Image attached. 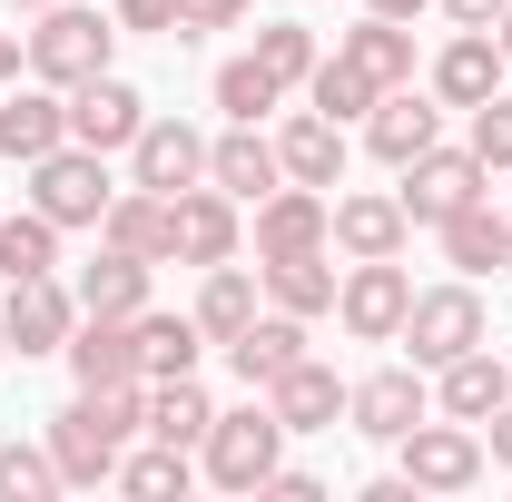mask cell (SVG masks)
<instances>
[{
	"mask_svg": "<svg viewBox=\"0 0 512 502\" xmlns=\"http://www.w3.org/2000/svg\"><path fill=\"white\" fill-rule=\"evenodd\" d=\"M128 434H148V384H79V404L50 414V463H60V483H119Z\"/></svg>",
	"mask_w": 512,
	"mask_h": 502,
	"instance_id": "cell-1",
	"label": "cell"
},
{
	"mask_svg": "<svg viewBox=\"0 0 512 502\" xmlns=\"http://www.w3.org/2000/svg\"><path fill=\"white\" fill-rule=\"evenodd\" d=\"M119 50V10H79V0H50L40 10V30H30V79H50V89H79V79H99Z\"/></svg>",
	"mask_w": 512,
	"mask_h": 502,
	"instance_id": "cell-2",
	"label": "cell"
},
{
	"mask_svg": "<svg viewBox=\"0 0 512 502\" xmlns=\"http://www.w3.org/2000/svg\"><path fill=\"white\" fill-rule=\"evenodd\" d=\"M394 345H414V365L434 375L453 355H473V345H493V315L473 296V276H453V286H414V306H404V335Z\"/></svg>",
	"mask_w": 512,
	"mask_h": 502,
	"instance_id": "cell-3",
	"label": "cell"
},
{
	"mask_svg": "<svg viewBox=\"0 0 512 502\" xmlns=\"http://www.w3.org/2000/svg\"><path fill=\"white\" fill-rule=\"evenodd\" d=\"M197 463H207L217 493H266V473L286 463V424H276V404H237V414H217L207 443H197Z\"/></svg>",
	"mask_w": 512,
	"mask_h": 502,
	"instance_id": "cell-4",
	"label": "cell"
},
{
	"mask_svg": "<svg viewBox=\"0 0 512 502\" xmlns=\"http://www.w3.org/2000/svg\"><path fill=\"white\" fill-rule=\"evenodd\" d=\"M109 158H99V148H79V138H69V148H50V158H30V207H40V217H50V227H99V217H109Z\"/></svg>",
	"mask_w": 512,
	"mask_h": 502,
	"instance_id": "cell-5",
	"label": "cell"
},
{
	"mask_svg": "<svg viewBox=\"0 0 512 502\" xmlns=\"http://www.w3.org/2000/svg\"><path fill=\"white\" fill-rule=\"evenodd\" d=\"M394 473L414 483V493H473L483 483V424H414V434H394Z\"/></svg>",
	"mask_w": 512,
	"mask_h": 502,
	"instance_id": "cell-6",
	"label": "cell"
},
{
	"mask_svg": "<svg viewBox=\"0 0 512 502\" xmlns=\"http://www.w3.org/2000/svg\"><path fill=\"white\" fill-rule=\"evenodd\" d=\"M404 306H414L404 256H355V266H345V286H335V315H345V335H355V345H394V335H404Z\"/></svg>",
	"mask_w": 512,
	"mask_h": 502,
	"instance_id": "cell-7",
	"label": "cell"
},
{
	"mask_svg": "<svg viewBox=\"0 0 512 502\" xmlns=\"http://www.w3.org/2000/svg\"><path fill=\"white\" fill-rule=\"evenodd\" d=\"M394 178H404L394 197H404V217H414V227H444L453 207H473V197L493 188V168H483L473 148H444V138H434L414 168H394Z\"/></svg>",
	"mask_w": 512,
	"mask_h": 502,
	"instance_id": "cell-8",
	"label": "cell"
},
{
	"mask_svg": "<svg viewBox=\"0 0 512 502\" xmlns=\"http://www.w3.org/2000/svg\"><path fill=\"white\" fill-rule=\"evenodd\" d=\"M434 414V384H424V365H384V375H365L355 394H345V424L365 443H394V434H414Z\"/></svg>",
	"mask_w": 512,
	"mask_h": 502,
	"instance_id": "cell-9",
	"label": "cell"
},
{
	"mask_svg": "<svg viewBox=\"0 0 512 502\" xmlns=\"http://www.w3.org/2000/svg\"><path fill=\"white\" fill-rule=\"evenodd\" d=\"M207 178V138H197L188 119H158L148 109V128L128 138V188H158V197H178Z\"/></svg>",
	"mask_w": 512,
	"mask_h": 502,
	"instance_id": "cell-10",
	"label": "cell"
},
{
	"mask_svg": "<svg viewBox=\"0 0 512 502\" xmlns=\"http://www.w3.org/2000/svg\"><path fill=\"white\" fill-rule=\"evenodd\" d=\"M434 138H444V99H434V89H414V79H404V89H384L375 109H365V148H375L384 168H414Z\"/></svg>",
	"mask_w": 512,
	"mask_h": 502,
	"instance_id": "cell-11",
	"label": "cell"
},
{
	"mask_svg": "<svg viewBox=\"0 0 512 502\" xmlns=\"http://www.w3.org/2000/svg\"><path fill=\"white\" fill-rule=\"evenodd\" d=\"M138 128H148V99L128 89L119 69H99V79H79V89H69V138H79V148L119 158V148L138 138Z\"/></svg>",
	"mask_w": 512,
	"mask_h": 502,
	"instance_id": "cell-12",
	"label": "cell"
},
{
	"mask_svg": "<svg viewBox=\"0 0 512 502\" xmlns=\"http://www.w3.org/2000/svg\"><path fill=\"white\" fill-rule=\"evenodd\" d=\"M207 188H227L237 207H256V197L286 188V158H276V138L256 119H227V138H207Z\"/></svg>",
	"mask_w": 512,
	"mask_h": 502,
	"instance_id": "cell-13",
	"label": "cell"
},
{
	"mask_svg": "<svg viewBox=\"0 0 512 502\" xmlns=\"http://www.w3.org/2000/svg\"><path fill=\"white\" fill-rule=\"evenodd\" d=\"M306 247H335V197L286 178L276 197H256V256H306Z\"/></svg>",
	"mask_w": 512,
	"mask_h": 502,
	"instance_id": "cell-14",
	"label": "cell"
},
{
	"mask_svg": "<svg viewBox=\"0 0 512 502\" xmlns=\"http://www.w3.org/2000/svg\"><path fill=\"white\" fill-rule=\"evenodd\" d=\"M0 315H10V355H60L69 325H79V296H69L60 276H20L0 296Z\"/></svg>",
	"mask_w": 512,
	"mask_h": 502,
	"instance_id": "cell-15",
	"label": "cell"
},
{
	"mask_svg": "<svg viewBox=\"0 0 512 502\" xmlns=\"http://www.w3.org/2000/svg\"><path fill=\"white\" fill-rule=\"evenodd\" d=\"M345 394H355V384L335 375L325 355H296L286 375L266 384V404H276V424H286V434H335V414H345Z\"/></svg>",
	"mask_w": 512,
	"mask_h": 502,
	"instance_id": "cell-16",
	"label": "cell"
},
{
	"mask_svg": "<svg viewBox=\"0 0 512 502\" xmlns=\"http://www.w3.org/2000/svg\"><path fill=\"white\" fill-rule=\"evenodd\" d=\"M168 217H178V266H227V256H237V237H247V227H237V197L207 188V178L168 197Z\"/></svg>",
	"mask_w": 512,
	"mask_h": 502,
	"instance_id": "cell-17",
	"label": "cell"
},
{
	"mask_svg": "<svg viewBox=\"0 0 512 502\" xmlns=\"http://www.w3.org/2000/svg\"><path fill=\"white\" fill-rule=\"evenodd\" d=\"M424 89H434L444 109H483V99L503 89V40H493V30H453L444 60L424 69Z\"/></svg>",
	"mask_w": 512,
	"mask_h": 502,
	"instance_id": "cell-18",
	"label": "cell"
},
{
	"mask_svg": "<svg viewBox=\"0 0 512 502\" xmlns=\"http://www.w3.org/2000/svg\"><path fill=\"white\" fill-rule=\"evenodd\" d=\"M50 148H69V89H50V79H30L20 99H0V158H50Z\"/></svg>",
	"mask_w": 512,
	"mask_h": 502,
	"instance_id": "cell-19",
	"label": "cell"
},
{
	"mask_svg": "<svg viewBox=\"0 0 512 502\" xmlns=\"http://www.w3.org/2000/svg\"><path fill=\"white\" fill-rule=\"evenodd\" d=\"M60 355H69L79 384H148L138 375V325H128V315H79Z\"/></svg>",
	"mask_w": 512,
	"mask_h": 502,
	"instance_id": "cell-20",
	"label": "cell"
},
{
	"mask_svg": "<svg viewBox=\"0 0 512 502\" xmlns=\"http://www.w3.org/2000/svg\"><path fill=\"white\" fill-rule=\"evenodd\" d=\"M434 404H444L453 424H493L512 404V375L493 345H473V355H453V365H434Z\"/></svg>",
	"mask_w": 512,
	"mask_h": 502,
	"instance_id": "cell-21",
	"label": "cell"
},
{
	"mask_svg": "<svg viewBox=\"0 0 512 502\" xmlns=\"http://www.w3.org/2000/svg\"><path fill=\"white\" fill-rule=\"evenodd\" d=\"M256 276H266V306H286V315H335V247H306V256H256Z\"/></svg>",
	"mask_w": 512,
	"mask_h": 502,
	"instance_id": "cell-22",
	"label": "cell"
},
{
	"mask_svg": "<svg viewBox=\"0 0 512 502\" xmlns=\"http://www.w3.org/2000/svg\"><path fill=\"white\" fill-rule=\"evenodd\" d=\"M99 237L128 256H148V266H178V217H168V197L158 188H119L109 197V217H99Z\"/></svg>",
	"mask_w": 512,
	"mask_h": 502,
	"instance_id": "cell-23",
	"label": "cell"
},
{
	"mask_svg": "<svg viewBox=\"0 0 512 502\" xmlns=\"http://www.w3.org/2000/svg\"><path fill=\"white\" fill-rule=\"evenodd\" d=\"M404 237H414V217H404V197H394V188L335 197V247H345V256H404Z\"/></svg>",
	"mask_w": 512,
	"mask_h": 502,
	"instance_id": "cell-24",
	"label": "cell"
},
{
	"mask_svg": "<svg viewBox=\"0 0 512 502\" xmlns=\"http://www.w3.org/2000/svg\"><path fill=\"white\" fill-rule=\"evenodd\" d=\"M434 237H444V256L463 276H493V266H512V207H493V188H483L473 207H453Z\"/></svg>",
	"mask_w": 512,
	"mask_h": 502,
	"instance_id": "cell-25",
	"label": "cell"
},
{
	"mask_svg": "<svg viewBox=\"0 0 512 502\" xmlns=\"http://www.w3.org/2000/svg\"><path fill=\"white\" fill-rule=\"evenodd\" d=\"M296 355H306V315H286V306H266L247 335L227 345V365H237V384H247V394H266V384L286 375Z\"/></svg>",
	"mask_w": 512,
	"mask_h": 502,
	"instance_id": "cell-26",
	"label": "cell"
},
{
	"mask_svg": "<svg viewBox=\"0 0 512 502\" xmlns=\"http://www.w3.org/2000/svg\"><path fill=\"white\" fill-rule=\"evenodd\" d=\"M256 296H266V276H256V266H237V256H227V266H207V286H197V335H207V345H237V335H247L256 325Z\"/></svg>",
	"mask_w": 512,
	"mask_h": 502,
	"instance_id": "cell-27",
	"label": "cell"
},
{
	"mask_svg": "<svg viewBox=\"0 0 512 502\" xmlns=\"http://www.w3.org/2000/svg\"><path fill=\"white\" fill-rule=\"evenodd\" d=\"M276 158H286V178H296V188H335V178H345V119L296 109V119L276 128Z\"/></svg>",
	"mask_w": 512,
	"mask_h": 502,
	"instance_id": "cell-28",
	"label": "cell"
},
{
	"mask_svg": "<svg viewBox=\"0 0 512 502\" xmlns=\"http://www.w3.org/2000/svg\"><path fill=\"white\" fill-rule=\"evenodd\" d=\"M69 296H79V315H138L148 306V256H128V247L99 237V256L69 276Z\"/></svg>",
	"mask_w": 512,
	"mask_h": 502,
	"instance_id": "cell-29",
	"label": "cell"
},
{
	"mask_svg": "<svg viewBox=\"0 0 512 502\" xmlns=\"http://www.w3.org/2000/svg\"><path fill=\"white\" fill-rule=\"evenodd\" d=\"M128 325H138V375H148V384H168V375H197V355H207L197 315H158V306H138Z\"/></svg>",
	"mask_w": 512,
	"mask_h": 502,
	"instance_id": "cell-30",
	"label": "cell"
},
{
	"mask_svg": "<svg viewBox=\"0 0 512 502\" xmlns=\"http://www.w3.org/2000/svg\"><path fill=\"white\" fill-rule=\"evenodd\" d=\"M335 50L365 69L375 89H404V79H414V30H404V20H375V10H365V20H355V30L335 40Z\"/></svg>",
	"mask_w": 512,
	"mask_h": 502,
	"instance_id": "cell-31",
	"label": "cell"
},
{
	"mask_svg": "<svg viewBox=\"0 0 512 502\" xmlns=\"http://www.w3.org/2000/svg\"><path fill=\"white\" fill-rule=\"evenodd\" d=\"M207 424H217V404H207V384H197V375L148 384V434H158V443H207Z\"/></svg>",
	"mask_w": 512,
	"mask_h": 502,
	"instance_id": "cell-32",
	"label": "cell"
},
{
	"mask_svg": "<svg viewBox=\"0 0 512 502\" xmlns=\"http://www.w3.org/2000/svg\"><path fill=\"white\" fill-rule=\"evenodd\" d=\"M0 276H10V286H20V276H60V227H50L40 207L0 217Z\"/></svg>",
	"mask_w": 512,
	"mask_h": 502,
	"instance_id": "cell-33",
	"label": "cell"
},
{
	"mask_svg": "<svg viewBox=\"0 0 512 502\" xmlns=\"http://www.w3.org/2000/svg\"><path fill=\"white\" fill-rule=\"evenodd\" d=\"M375 99H384V89H375V79H365V69H355V60H345V50L306 69V109H325V119H365Z\"/></svg>",
	"mask_w": 512,
	"mask_h": 502,
	"instance_id": "cell-34",
	"label": "cell"
},
{
	"mask_svg": "<svg viewBox=\"0 0 512 502\" xmlns=\"http://www.w3.org/2000/svg\"><path fill=\"white\" fill-rule=\"evenodd\" d=\"M316 30H296V20H256V69L276 79V89H306V69H316Z\"/></svg>",
	"mask_w": 512,
	"mask_h": 502,
	"instance_id": "cell-35",
	"label": "cell"
},
{
	"mask_svg": "<svg viewBox=\"0 0 512 502\" xmlns=\"http://www.w3.org/2000/svg\"><path fill=\"white\" fill-rule=\"evenodd\" d=\"M188 473H197L188 443H158V434H148V453H119V483H128V493H148V502H158V493H188Z\"/></svg>",
	"mask_w": 512,
	"mask_h": 502,
	"instance_id": "cell-36",
	"label": "cell"
},
{
	"mask_svg": "<svg viewBox=\"0 0 512 502\" xmlns=\"http://www.w3.org/2000/svg\"><path fill=\"white\" fill-rule=\"evenodd\" d=\"M217 109H227V119H266V109H286V89H276V79L256 69V50H247V60L217 69Z\"/></svg>",
	"mask_w": 512,
	"mask_h": 502,
	"instance_id": "cell-37",
	"label": "cell"
},
{
	"mask_svg": "<svg viewBox=\"0 0 512 502\" xmlns=\"http://www.w3.org/2000/svg\"><path fill=\"white\" fill-rule=\"evenodd\" d=\"M0 493H10V502H50V493H60L50 443H0Z\"/></svg>",
	"mask_w": 512,
	"mask_h": 502,
	"instance_id": "cell-38",
	"label": "cell"
},
{
	"mask_svg": "<svg viewBox=\"0 0 512 502\" xmlns=\"http://www.w3.org/2000/svg\"><path fill=\"white\" fill-rule=\"evenodd\" d=\"M463 148H473L483 168H503V178H512V89H493V99L473 109V138H463Z\"/></svg>",
	"mask_w": 512,
	"mask_h": 502,
	"instance_id": "cell-39",
	"label": "cell"
},
{
	"mask_svg": "<svg viewBox=\"0 0 512 502\" xmlns=\"http://www.w3.org/2000/svg\"><path fill=\"white\" fill-rule=\"evenodd\" d=\"M247 20V0H178V40H197V30H237Z\"/></svg>",
	"mask_w": 512,
	"mask_h": 502,
	"instance_id": "cell-40",
	"label": "cell"
},
{
	"mask_svg": "<svg viewBox=\"0 0 512 502\" xmlns=\"http://www.w3.org/2000/svg\"><path fill=\"white\" fill-rule=\"evenodd\" d=\"M119 30H148V40H178V0H119Z\"/></svg>",
	"mask_w": 512,
	"mask_h": 502,
	"instance_id": "cell-41",
	"label": "cell"
},
{
	"mask_svg": "<svg viewBox=\"0 0 512 502\" xmlns=\"http://www.w3.org/2000/svg\"><path fill=\"white\" fill-rule=\"evenodd\" d=\"M503 10H512V0H444V20H453V30H493Z\"/></svg>",
	"mask_w": 512,
	"mask_h": 502,
	"instance_id": "cell-42",
	"label": "cell"
},
{
	"mask_svg": "<svg viewBox=\"0 0 512 502\" xmlns=\"http://www.w3.org/2000/svg\"><path fill=\"white\" fill-rule=\"evenodd\" d=\"M266 493H276V502H325V483H316V473H286V463H276V473H266Z\"/></svg>",
	"mask_w": 512,
	"mask_h": 502,
	"instance_id": "cell-43",
	"label": "cell"
},
{
	"mask_svg": "<svg viewBox=\"0 0 512 502\" xmlns=\"http://www.w3.org/2000/svg\"><path fill=\"white\" fill-rule=\"evenodd\" d=\"M483 453H493V463H503V473H512V404H503V414H493V424H483Z\"/></svg>",
	"mask_w": 512,
	"mask_h": 502,
	"instance_id": "cell-44",
	"label": "cell"
},
{
	"mask_svg": "<svg viewBox=\"0 0 512 502\" xmlns=\"http://www.w3.org/2000/svg\"><path fill=\"white\" fill-rule=\"evenodd\" d=\"M20 69H30V40H10V30H0V79H20Z\"/></svg>",
	"mask_w": 512,
	"mask_h": 502,
	"instance_id": "cell-45",
	"label": "cell"
},
{
	"mask_svg": "<svg viewBox=\"0 0 512 502\" xmlns=\"http://www.w3.org/2000/svg\"><path fill=\"white\" fill-rule=\"evenodd\" d=\"M375 20H414V10H434V0H365Z\"/></svg>",
	"mask_w": 512,
	"mask_h": 502,
	"instance_id": "cell-46",
	"label": "cell"
},
{
	"mask_svg": "<svg viewBox=\"0 0 512 502\" xmlns=\"http://www.w3.org/2000/svg\"><path fill=\"white\" fill-rule=\"evenodd\" d=\"M493 40H503V69H512V10H503V20H493Z\"/></svg>",
	"mask_w": 512,
	"mask_h": 502,
	"instance_id": "cell-47",
	"label": "cell"
},
{
	"mask_svg": "<svg viewBox=\"0 0 512 502\" xmlns=\"http://www.w3.org/2000/svg\"><path fill=\"white\" fill-rule=\"evenodd\" d=\"M0 365H10V315H0Z\"/></svg>",
	"mask_w": 512,
	"mask_h": 502,
	"instance_id": "cell-48",
	"label": "cell"
},
{
	"mask_svg": "<svg viewBox=\"0 0 512 502\" xmlns=\"http://www.w3.org/2000/svg\"><path fill=\"white\" fill-rule=\"evenodd\" d=\"M10 10H50V0H10Z\"/></svg>",
	"mask_w": 512,
	"mask_h": 502,
	"instance_id": "cell-49",
	"label": "cell"
},
{
	"mask_svg": "<svg viewBox=\"0 0 512 502\" xmlns=\"http://www.w3.org/2000/svg\"><path fill=\"white\" fill-rule=\"evenodd\" d=\"M503 276H512V266H503Z\"/></svg>",
	"mask_w": 512,
	"mask_h": 502,
	"instance_id": "cell-50",
	"label": "cell"
}]
</instances>
